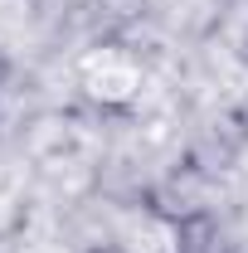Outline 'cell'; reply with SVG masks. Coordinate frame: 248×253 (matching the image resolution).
<instances>
[{
	"label": "cell",
	"instance_id": "6da1fadb",
	"mask_svg": "<svg viewBox=\"0 0 248 253\" xmlns=\"http://www.w3.org/2000/svg\"><path fill=\"white\" fill-rule=\"evenodd\" d=\"M244 253H248V249H244Z\"/></svg>",
	"mask_w": 248,
	"mask_h": 253
}]
</instances>
